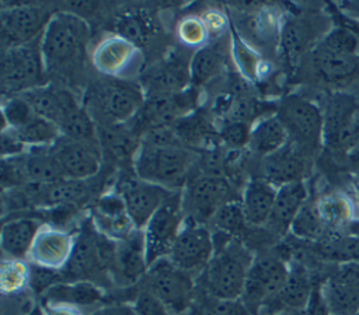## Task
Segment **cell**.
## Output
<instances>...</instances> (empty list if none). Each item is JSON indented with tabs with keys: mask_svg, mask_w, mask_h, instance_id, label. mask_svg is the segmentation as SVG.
Masks as SVG:
<instances>
[{
	"mask_svg": "<svg viewBox=\"0 0 359 315\" xmlns=\"http://www.w3.org/2000/svg\"><path fill=\"white\" fill-rule=\"evenodd\" d=\"M0 141H1V158L17 157L24 154L28 150V147L18 137L17 132L10 127L1 129Z\"/></svg>",
	"mask_w": 359,
	"mask_h": 315,
	"instance_id": "49",
	"label": "cell"
},
{
	"mask_svg": "<svg viewBox=\"0 0 359 315\" xmlns=\"http://www.w3.org/2000/svg\"><path fill=\"white\" fill-rule=\"evenodd\" d=\"M87 315H137L133 305L129 304H108L93 309Z\"/></svg>",
	"mask_w": 359,
	"mask_h": 315,
	"instance_id": "51",
	"label": "cell"
},
{
	"mask_svg": "<svg viewBox=\"0 0 359 315\" xmlns=\"http://www.w3.org/2000/svg\"><path fill=\"white\" fill-rule=\"evenodd\" d=\"M348 27L355 32V35H356V36H358V39H359V24H355L353 27H352V25H348Z\"/></svg>",
	"mask_w": 359,
	"mask_h": 315,
	"instance_id": "54",
	"label": "cell"
},
{
	"mask_svg": "<svg viewBox=\"0 0 359 315\" xmlns=\"http://www.w3.org/2000/svg\"><path fill=\"white\" fill-rule=\"evenodd\" d=\"M276 116L283 123L289 140L313 157L323 143V112L299 94L286 95L278 105Z\"/></svg>",
	"mask_w": 359,
	"mask_h": 315,
	"instance_id": "8",
	"label": "cell"
},
{
	"mask_svg": "<svg viewBox=\"0 0 359 315\" xmlns=\"http://www.w3.org/2000/svg\"><path fill=\"white\" fill-rule=\"evenodd\" d=\"M314 287L307 269L302 263H294L289 267V276L273 301L290 312H302L307 307Z\"/></svg>",
	"mask_w": 359,
	"mask_h": 315,
	"instance_id": "33",
	"label": "cell"
},
{
	"mask_svg": "<svg viewBox=\"0 0 359 315\" xmlns=\"http://www.w3.org/2000/svg\"><path fill=\"white\" fill-rule=\"evenodd\" d=\"M42 223L34 217H14L1 227L0 244L4 258L28 259L36 234L42 228Z\"/></svg>",
	"mask_w": 359,
	"mask_h": 315,
	"instance_id": "28",
	"label": "cell"
},
{
	"mask_svg": "<svg viewBox=\"0 0 359 315\" xmlns=\"http://www.w3.org/2000/svg\"><path fill=\"white\" fill-rule=\"evenodd\" d=\"M195 102L196 91L194 88L174 95L146 98L143 106L128 126L140 137L150 129L174 125L178 119L192 112Z\"/></svg>",
	"mask_w": 359,
	"mask_h": 315,
	"instance_id": "15",
	"label": "cell"
},
{
	"mask_svg": "<svg viewBox=\"0 0 359 315\" xmlns=\"http://www.w3.org/2000/svg\"><path fill=\"white\" fill-rule=\"evenodd\" d=\"M91 223L100 234L112 241H122L137 230L126 211L119 192L100 195L91 209Z\"/></svg>",
	"mask_w": 359,
	"mask_h": 315,
	"instance_id": "24",
	"label": "cell"
},
{
	"mask_svg": "<svg viewBox=\"0 0 359 315\" xmlns=\"http://www.w3.org/2000/svg\"><path fill=\"white\" fill-rule=\"evenodd\" d=\"M356 315H359V311H358V314H356Z\"/></svg>",
	"mask_w": 359,
	"mask_h": 315,
	"instance_id": "56",
	"label": "cell"
},
{
	"mask_svg": "<svg viewBox=\"0 0 359 315\" xmlns=\"http://www.w3.org/2000/svg\"><path fill=\"white\" fill-rule=\"evenodd\" d=\"M317 81L345 87L359 80V39L348 27H335L307 55Z\"/></svg>",
	"mask_w": 359,
	"mask_h": 315,
	"instance_id": "1",
	"label": "cell"
},
{
	"mask_svg": "<svg viewBox=\"0 0 359 315\" xmlns=\"http://www.w3.org/2000/svg\"><path fill=\"white\" fill-rule=\"evenodd\" d=\"M324 25L318 14H293L282 21L278 49L289 67H296L325 36Z\"/></svg>",
	"mask_w": 359,
	"mask_h": 315,
	"instance_id": "14",
	"label": "cell"
},
{
	"mask_svg": "<svg viewBox=\"0 0 359 315\" xmlns=\"http://www.w3.org/2000/svg\"><path fill=\"white\" fill-rule=\"evenodd\" d=\"M318 214L328 232H344L351 220V209L346 200L337 195H327L317 200Z\"/></svg>",
	"mask_w": 359,
	"mask_h": 315,
	"instance_id": "42",
	"label": "cell"
},
{
	"mask_svg": "<svg viewBox=\"0 0 359 315\" xmlns=\"http://www.w3.org/2000/svg\"><path fill=\"white\" fill-rule=\"evenodd\" d=\"M278 188L264 178L250 179L241 193V206L250 227H264L271 216Z\"/></svg>",
	"mask_w": 359,
	"mask_h": 315,
	"instance_id": "29",
	"label": "cell"
},
{
	"mask_svg": "<svg viewBox=\"0 0 359 315\" xmlns=\"http://www.w3.org/2000/svg\"><path fill=\"white\" fill-rule=\"evenodd\" d=\"M251 126L244 122H224L220 137L227 147L241 148L248 144Z\"/></svg>",
	"mask_w": 359,
	"mask_h": 315,
	"instance_id": "48",
	"label": "cell"
},
{
	"mask_svg": "<svg viewBox=\"0 0 359 315\" xmlns=\"http://www.w3.org/2000/svg\"><path fill=\"white\" fill-rule=\"evenodd\" d=\"M31 315H42V309H41V308H35V309L31 312Z\"/></svg>",
	"mask_w": 359,
	"mask_h": 315,
	"instance_id": "55",
	"label": "cell"
},
{
	"mask_svg": "<svg viewBox=\"0 0 359 315\" xmlns=\"http://www.w3.org/2000/svg\"><path fill=\"white\" fill-rule=\"evenodd\" d=\"M31 265L25 259L3 258L0 267V288L4 295H14L29 286Z\"/></svg>",
	"mask_w": 359,
	"mask_h": 315,
	"instance_id": "43",
	"label": "cell"
},
{
	"mask_svg": "<svg viewBox=\"0 0 359 315\" xmlns=\"http://www.w3.org/2000/svg\"><path fill=\"white\" fill-rule=\"evenodd\" d=\"M116 34L128 39L140 50L154 38L153 22L143 14H122L116 21Z\"/></svg>",
	"mask_w": 359,
	"mask_h": 315,
	"instance_id": "40",
	"label": "cell"
},
{
	"mask_svg": "<svg viewBox=\"0 0 359 315\" xmlns=\"http://www.w3.org/2000/svg\"><path fill=\"white\" fill-rule=\"evenodd\" d=\"M189 60L182 52H172L142 71L140 87L146 98L174 95L191 84Z\"/></svg>",
	"mask_w": 359,
	"mask_h": 315,
	"instance_id": "17",
	"label": "cell"
},
{
	"mask_svg": "<svg viewBox=\"0 0 359 315\" xmlns=\"http://www.w3.org/2000/svg\"><path fill=\"white\" fill-rule=\"evenodd\" d=\"M49 11L41 6L22 4L1 10L0 35L3 50L15 48L39 38L50 17Z\"/></svg>",
	"mask_w": 359,
	"mask_h": 315,
	"instance_id": "16",
	"label": "cell"
},
{
	"mask_svg": "<svg viewBox=\"0 0 359 315\" xmlns=\"http://www.w3.org/2000/svg\"><path fill=\"white\" fill-rule=\"evenodd\" d=\"M254 258L251 249L240 239L227 237L215 242L213 258L201 274L202 290L220 300H240Z\"/></svg>",
	"mask_w": 359,
	"mask_h": 315,
	"instance_id": "2",
	"label": "cell"
},
{
	"mask_svg": "<svg viewBox=\"0 0 359 315\" xmlns=\"http://www.w3.org/2000/svg\"><path fill=\"white\" fill-rule=\"evenodd\" d=\"M142 281V288L157 297L172 315H182L191 309L196 295L195 277L175 266L168 258L151 263Z\"/></svg>",
	"mask_w": 359,
	"mask_h": 315,
	"instance_id": "6",
	"label": "cell"
},
{
	"mask_svg": "<svg viewBox=\"0 0 359 315\" xmlns=\"http://www.w3.org/2000/svg\"><path fill=\"white\" fill-rule=\"evenodd\" d=\"M74 241L76 237L72 232L43 224L32 244L28 260L36 266L63 270L72 256Z\"/></svg>",
	"mask_w": 359,
	"mask_h": 315,
	"instance_id": "23",
	"label": "cell"
},
{
	"mask_svg": "<svg viewBox=\"0 0 359 315\" xmlns=\"http://www.w3.org/2000/svg\"><path fill=\"white\" fill-rule=\"evenodd\" d=\"M236 200L230 182L222 175L199 174L182 189V209L185 218L208 224L215 213L227 202Z\"/></svg>",
	"mask_w": 359,
	"mask_h": 315,
	"instance_id": "10",
	"label": "cell"
},
{
	"mask_svg": "<svg viewBox=\"0 0 359 315\" xmlns=\"http://www.w3.org/2000/svg\"><path fill=\"white\" fill-rule=\"evenodd\" d=\"M41 36L28 43L3 50L0 78L4 95H20L43 85L46 67L41 52Z\"/></svg>",
	"mask_w": 359,
	"mask_h": 315,
	"instance_id": "7",
	"label": "cell"
},
{
	"mask_svg": "<svg viewBox=\"0 0 359 315\" xmlns=\"http://www.w3.org/2000/svg\"><path fill=\"white\" fill-rule=\"evenodd\" d=\"M290 232L300 239L313 242H320L330 234L318 214L317 200L307 199V202L303 204L299 214L293 220Z\"/></svg>",
	"mask_w": 359,
	"mask_h": 315,
	"instance_id": "39",
	"label": "cell"
},
{
	"mask_svg": "<svg viewBox=\"0 0 359 315\" xmlns=\"http://www.w3.org/2000/svg\"><path fill=\"white\" fill-rule=\"evenodd\" d=\"M213 253L215 241L209 227L185 218L167 258L180 269L196 277L203 273Z\"/></svg>",
	"mask_w": 359,
	"mask_h": 315,
	"instance_id": "12",
	"label": "cell"
},
{
	"mask_svg": "<svg viewBox=\"0 0 359 315\" xmlns=\"http://www.w3.org/2000/svg\"><path fill=\"white\" fill-rule=\"evenodd\" d=\"M132 305L137 315H172V312L157 297L144 288L137 291Z\"/></svg>",
	"mask_w": 359,
	"mask_h": 315,
	"instance_id": "47",
	"label": "cell"
},
{
	"mask_svg": "<svg viewBox=\"0 0 359 315\" xmlns=\"http://www.w3.org/2000/svg\"><path fill=\"white\" fill-rule=\"evenodd\" d=\"M289 267L278 253H262L255 256L244 286L241 302L245 311L257 312L259 307L272 302L282 290Z\"/></svg>",
	"mask_w": 359,
	"mask_h": 315,
	"instance_id": "9",
	"label": "cell"
},
{
	"mask_svg": "<svg viewBox=\"0 0 359 315\" xmlns=\"http://www.w3.org/2000/svg\"><path fill=\"white\" fill-rule=\"evenodd\" d=\"M140 85L123 80H105L88 90L90 115L100 116L101 125L129 123L144 104Z\"/></svg>",
	"mask_w": 359,
	"mask_h": 315,
	"instance_id": "5",
	"label": "cell"
},
{
	"mask_svg": "<svg viewBox=\"0 0 359 315\" xmlns=\"http://www.w3.org/2000/svg\"><path fill=\"white\" fill-rule=\"evenodd\" d=\"M1 116H3V127H11V129H20L28 122H31L35 116H38L31 105L21 97V95H13L4 99L1 105Z\"/></svg>",
	"mask_w": 359,
	"mask_h": 315,
	"instance_id": "44",
	"label": "cell"
},
{
	"mask_svg": "<svg viewBox=\"0 0 359 315\" xmlns=\"http://www.w3.org/2000/svg\"><path fill=\"white\" fill-rule=\"evenodd\" d=\"M287 141V132L276 113L264 115L251 125L247 148L254 155L265 158L280 150Z\"/></svg>",
	"mask_w": 359,
	"mask_h": 315,
	"instance_id": "32",
	"label": "cell"
},
{
	"mask_svg": "<svg viewBox=\"0 0 359 315\" xmlns=\"http://www.w3.org/2000/svg\"><path fill=\"white\" fill-rule=\"evenodd\" d=\"M330 315H356L359 311V262L337 265L321 286Z\"/></svg>",
	"mask_w": 359,
	"mask_h": 315,
	"instance_id": "19",
	"label": "cell"
},
{
	"mask_svg": "<svg viewBox=\"0 0 359 315\" xmlns=\"http://www.w3.org/2000/svg\"><path fill=\"white\" fill-rule=\"evenodd\" d=\"M359 151V112L356 113L353 123L348 132L346 141H345V153H355Z\"/></svg>",
	"mask_w": 359,
	"mask_h": 315,
	"instance_id": "53",
	"label": "cell"
},
{
	"mask_svg": "<svg viewBox=\"0 0 359 315\" xmlns=\"http://www.w3.org/2000/svg\"><path fill=\"white\" fill-rule=\"evenodd\" d=\"M230 35V50L237 71L250 83L258 81L264 74V62L261 53L245 42L234 28L231 29Z\"/></svg>",
	"mask_w": 359,
	"mask_h": 315,
	"instance_id": "37",
	"label": "cell"
},
{
	"mask_svg": "<svg viewBox=\"0 0 359 315\" xmlns=\"http://www.w3.org/2000/svg\"><path fill=\"white\" fill-rule=\"evenodd\" d=\"M196 161L195 151L184 146L140 143L133 160V172L137 178L168 190H182Z\"/></svg>",
	"mask_w": 359,
	"mask_h": 315,
	"instance_id": "3",
	"label": "cell"
},
{
	"mask_svg": "<svg viewBox=\"0 0 359 315\" xmlns=\"http://www.w3.org/2000/svg\"><path fill=\"white\" fill-rule=\"evenodd\" d=\"M123 199L126 211L137 230H143L157 209L174 190H168L140 178H125L118 189Z\"/></svg>",
	"mask_w": 359,
	"mask_h": 315,
	"instance_id": "20",
	"label": "cell"
},
{
	"mask_svg": "<svg viewBox=\"0 0 359 315\" xmlns=\"http://www.w3.org/2000/svg\"><path fill=\"white\" fill-rule=\"evenodd\" d=\"M14 130L17 132L18 137L22 140V143L28 148L50 147L62 137L59 127L55 123H52L41 116H35L31 122H28L22 127L14 129Z\"/></svg>",
	"mask_w": 359,
	"mask_h": 315,
	"instance_id": "41",
	"label": "cell"
},
{
	"mask_svg": "<svg viewBox=\"0 0 359 315\" xmlns=\"http://www.w3.org/2000/svg\"><path fill=\"white\" fill-rule=\"evenodd\" d=\"M208 32H209V36H216V35H220L223 34L227 27H229V20L226 17V14L217 8H209L206 10L202 15H201Z\"/></svg>",
	"mask_w": 359,
	"mask_h": 315,
	"instance_id": "50",
	"label": "cell"
},
{
	"mask_svg": "<svg viewBox=\"0 0 359 315\" xmlns=\"http://www.w3.org/2000/svg\"><path fill=\"white\" fill-rule=\"evenodd\" d=\"M88 36L87 25L73 14H53L41 36V52L46 73L65 71L83 59Z\"/></svg>",
	"mask_w": 359,
	"mask_h": 315,
	"instance_id": "4",
	"label": "cell"
},
{
	"mask_svg": "<svg viewBox=\"0 0 359 315\" xmlns=\"http://www.w3.org/2000/svg\"><path fill=\"white\" fill-rule=\"evenodd\" d=\"M282 21L271 8L257 7L244 13L237 21V34L257 50L278 48Z\"/></svg>",
	"mask_w": 359,
	"mask_h": 315,
	"instance_id": "26",
	"label": "cell"
},
{
	"mask_svg": "<svg viewBox=\"0 0 359 315\" xmlns=\"http://www.w3.org/2000/svg\"><path fill=\"white\" fill-rule=\"evenodd\" d=\"M149 269L143 230H135L129 237L116 241L109 270L111 281L118 286H132L142 280Z\"/></svg>",
	"mask_w": 359,
	"mask_h": 315,
	"instance_id": "22",
	"label": "cell"
},
{
	"mask_svg": "<svg viewBox=\"0 0 359 315\" xmlns=\"http://www.w3.org/2000/svg\"><path fill=\"white\" fill-rule=\"evenodd\" d=\"M52 151L63 178L86 181L94 178L101 171L102 150L100 141L60 137L52 146Z\"/></svg>",
	"mask_w": 359,
	"mask_h": 315,
	"instance_id": "18",
	"label": "cell"
},
{
	"mask_svg": "<svg viewBox=\"0 0 359 315\" xmlns=\"http://www.w3.org/2000/svg\"><path fill=\"white\" fill-rule=\"evenodd\" d=\"M22 165L28 183L49 185L63 178L60 167L50 147H31L22 155Z\"/></svg>",
	"mask_w": 359,
	"mask_h": 315,
	"instance_id": "34",
	"label": "cell"
},
{
	"mask_svg": "<svg viewBox=\"0 0 359 315\" xmlns=\"http://www.w3.org/2000/svg\"><path fill=\"white\" fill-rule=\"evenodd\" d=\"M41 309L42 315H84L81 309L63 304H43Z\"/></svg>",
	"mask_w": 359,
	"mask_h": 315,
	"instance_id": "52",
	"label": "cell"
},
{
	"mask_svg": "<svg viewBox=\"0 0 359 315\" xmlns=\"http://www.w3.org/2000/svg\"><path fill=\"white\" fill-rule=\"evenodd\" d=\"M42 298L43 304H63L81 309L100 304L104 298V291L101 286L87 280L60 281L48 288Z\"/></svg>",
	"mask_w": 359,
	"mask_h": 315,
	"instance_id": "31",
	"label": "cell"
},
{
	"mask_svg": "<svg viewBox=\"0 0 359 315\" xmlns=\"http://www.w3.org/2000/svg\"><path fill=\"white\" fill-rule=\"evenodd\" d=\"M226 66V57L216 45H205L196 49L189 60L191 83L205 85L222 74Z\"/></svg>",
	"mask_w": 359,
	"mask_h": 315,
	"instance_id": "35",
	"label": "cell"
},
{
	"mask_svg": "<svg viewBox=\"0 0 359 315\" xmlns=\"http://www.w3.org/2000/svg\"><path fill=\"white\" fill-rule=\"evenodd\" d=\"M177 38L187 48L199 49L209 41V32L201 17L187 15L177 24Z\"/></svg>",
	"mask_w": 359,
	"mask_h": 315,
	"instance_id": "45",
	"label": "cell"
},
{
	"mask_svg": "<svg viewBox=\"0 0 359 315\" xmlns=\"http://www.w3.org/2000/svg\"><path fill=\"white\" fill-rule=\"evenodd\" d=\"M21 155L1 158V186L4 190L28 185Z\"/></svg>",
	"mask_w": 359,
	"mask_h": 315,
	"instance_id": "46",
	"label": "cell"
},
{
	"mask_svg": "<svg viewBox=\"0 0 359 315\" xmlns=\"http://www.w3.org/2000/svg\"><path fill=\"white\" fill-rule=\"evenodd\" d=\"M184 221L182 192L174 190L143 228L149 266L156 260L168 256Z\"/></svg>",
	"mask_w": 359,
	"mask_h": 315,
	"instance_id": "11",
	"label": "cell"
},
{
	"mask_svg": "<svg viewBox=\"0 0 359 315\" xmlns=\"http://www.w3.org/2000/svg\"><path fill=\"white\" fill-rule=\"evenodd\" d=\"M209 224L215 228V232H220L240 241L250 228L240 200H230L224 203L215 213Z\"/></svg>",
	"mask_w": 359,
	"mask_h": 315,
	"instance_id": "38",
	"label": "cell"
},
{
	"mask_svg": "<svg viewBox=\"0 0 359 315\" xmlns=\"http://www.w3.org/2000/svg\"><path fill=\"white\" fill-rule=\"evenodd\" d=\"M359 112L355 98L348 94H334L323 112V144L332 155L344 157L348 132Z\"/></svg>",
	"mask_w": 359,
	"mask_h": 315,
	"instance_id": "21",
	"label": "cell"
},
{
	"mask_svg": "<svg viewBox=\"0 0 359 315\" xmlns=\"http://www.w3.org/2000/svg\"><path fill=\"white\" fill-rule=\"evenodd\" d=\"M309 199L307 186L303 181L286 183L276 190L271 216L264 225L273 237H282L290 231L292 223Z\"/></svg>",
	"mask_w": 359,
	"mask_h": 315,
	"instance_id": "27",
	"label": "cell"
},
{
	"mask_svg": "<svg viewBox=\"0 0 359 315\" xmlns=\"http://www.w3.org/2000/svg\"><path fill=\"white\" fill-rule=\"evenodd\" d=\"M20 95L31 105L38 116L55 123L56 126L60 123L66 112L77 104V99L72 92L49 85L36 87Z\"/></svg>",
	"mask_w": 359,
	"mask_h": 315,
	"instance_id": "30",
	"label": "cell"
},
{
	"mask_svg": "<svg viewBox=\"0 0 359 315\" xmlns=\"http://www.w3.org/2000/svg\"><path fill=\"white\" fill-rule=\"evenodd\" d=\"M310 158L307 153L289 140L280 150L262 158V178L275 188L303 181Z\"/></svg>",
	"mask_w": 359,
	"mask_h": 315,
	"instance_id": "25",
	"label": "cell"
},
{
	"mask_svg": "<svg viewBox=\"0 0 359 315\" xmlns=\"http://www.w3.org/2000/svg\"><path fill=\"white\" fill-rule=\"evenodd\" d=\"M317 252L321 259L337 265L359 262V234L331 232L317 242Z\"/></svg>",
	"mask_w": 359,
	"mask_h": 315,
	"instance_id": "36",
	"label": "cell"
},
{
	"mask_svg": "<svg viewBox=\"0 0 359 315\" xmlns=\"http://www.w3.org/2000/svg\"><path fill=\"white\" fill-rule=\"evenodd\" d=\"M91 63L105 77L129 81L142 73L143 53L123 36L111 34L94 46Z\"/></svg>",
	"mask_w": 359,
	"mask_h": 315,
	"instance_id": "13",
	"label": "cell"
}]
</instances>
